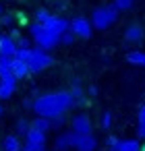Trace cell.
<instances>
[{
    "label": "cell",
    "instance_id": "f546056e",
    "mask_svg": "<svg viewBox=\"0 0 145 151\" xmlns=\"http://www.w3.org/2000/svg\"><path fill=\"white\" fill-rule=\"evenodd\" d=\"M62 122H64V116H60V118L52 120V128H60V126H62Z\"/></svg>",
    "mask_w": 145,
    "mask_h": 151
},
{
    "label": "cell",
    "instance_id": "836d02e7",
    "mask_svg": "<svg viewBox=\"0 0 145 151\" xmlns=\"http://www.w3.org/2000/svg\"><path fill=\"white\" fill-rule=\"evenodd\" d=\"M141 151H145V143H141Z\"/></svg>",
    "mask_w": 145,
    "mask_h": 151
},
{
    "label": "cell",
    "instance_id": "f1b7e54d",
    "mask_svg": "<svg viewBox=\"0 0 145 151\" xmlns=\"http://www.w3.org/2000/svg\"><path fill=\"white\" fill-rule=\"evenodd\" d=\"M17 48H21V50H31V40L19 37V40H17Z\"/></svg>",
    "mask_w": 145,
    "mask_h": 151
},
{
    "label": "cell",
    "instance_id": "e0dca14e",
    "mask_svg": "<svg viewBox=\"0 0 145 151\" xmlns=\"http://www.w3.org/2000/svg\"><path fill=\"white\" fill-rule=\"evenodd\" d=\"M126 60L135 66H145V52H139V50H133L126 54Z\"/></svg>",
    "mask_w": 145,
    "mask_h": 151
},
{
    "label": "cell",
    "instance_id": "7a4b0ae2",
    "mask_svg": "<svg viewBox=\"0 0 145 151\" xmlns=\"http://www.w3.org/2000/svg\"><path fill=\"white\" fill-rule=\"evenodd\" d=\"M118 11L114 9V4H106V6H97L91 15V25L93 29H100V31H106L108 27H112L118 19Z\"/></svg>",
    "mask_w": 145,
    "mask_h": 151
},
{
    "label": "cell",
    "instance_id": "484cf974",
    "mask_svg": "<svg viewBox=\"0 0 145 151\" xmlns=\"http://www.w3.org/2000/svg\"><path fill=\"white\" fill-rule=\"evenodd\" d=\"M58 42H60V46H73V44H75V35H73L71 31H66L64 35H60Z\"/></svg>",
    "mask_w": 145,
    "mask_h": 151
},
{
    "label": "cell",
    "instance_id": "5bb4252c",
    "mask_svg": "<svg viewBox=\"0 0 145 151\" xmlns=\"http://www.w3.org/2000/svg\"><path fill=\"white\" fill-rule=\"evenodd\" d=\"M23 149V143L17 134H6L2 139V151H21Z\"/></svg>",
    "mask_w": 145,
    "mask_h": 151
},
{
    "label": "cell",
    "instance_id": "7c38bea8",
    "mask_svg": "<svg viewBox=\"0 0 145 151\" xmlns=\"http://www.w3.org/2000/svg\"><path fill=\"white\" fill-rule=\"evenodd\" d=\"M143 37H145V31H143V27H141L139 23L128 25L126 31H124V40H126L128 44H141Z\"/></svg>",
    "mask_w": 145,
    "mask_h": 151
},
{
    "label": "cell",
    "instance_id": "30bf717a",
    "mask_svg": "<svg viewBox=\"0 0 145 151\" xmlns=\"http://www.w3.org/2000/svg\"><path fill=\"white\" fill-rule=\"evenodd\" d=\"M15 54H17V42L9 33H0V56L15 58Z\"/></svg>",
    "mask_w": 145,
    "mask_h": 151
},
{
    "label": "cell",
    "instance_id": "603a6c76",
    "mask_svg": "<svg viewBox=\"0 0 145 151\" xmlns=\"http://www.w3.org/2000/svg\"><path fill=\"white\" fill-rule=\"evenodd\" d=\"M50 17H52V13L46 11V9H38V11H35V23H40V25H44Z\"/></svg>",
    "mask_w": 145,
    "mask_h": 151
},
{
    "label": "cell",
    "instance_id": "cb8c5ba5",
    "mask_svg": "<svg viewBox=\"0 0 145 151\" xmlns=\"http://www.w3.org/2000/svg\"><path fill=\"white\" fill-rule=\"evenodd\" d=\"M31 50H33V48H31ZM31 50H21V48H17L15 60H21V62H29V58H31Z\"/></svg>",
    "mask_w": 145,
    "mask_h": 151
},
{
    "label": "cell",
    "instance_id": "ba28073f",
    "mask_svg": "<svg viewBox=\"0 0 145 151\" xmlns=\"http://www.w3.org/2000/svg\"><path fill=\"white\" fill-rule=\"evenodd\" d=\"M25 151H46V134L31 128L25 137V145H23Z\"/></svg>",
    "mask_w": 145,
    "mask_h": 151
},
{
    "label": "cell",
    "instance_id": "9c48e42d",
    "mask_svg": "<svg viewBox=\"0 0 145 151\" xmlns=\"http://www.w3.org/2000/svg\"><path fill=\"white\" fill-rule=\"evenodd\" d=\"M73 149H75V151H97V139H95L93 134L75 137Z\"/></svg>",
    "mask_w": 145,
    "mask_h": 151
},
{
    "label": "cell",
    "instance_id": "44dd1931",
    "mask_svg": "<svg viewBox=\"0 0 145 151\" xmlns=\"http://www.w3.org/2000/svg\"><path fill=\"white\" fill-rule=\"evenodd\" d=\"M137 134H139V139H145V106L139 110V124H137Z\"/></svg>",
    "mask_w": 145,
    "mask_h": 151
},
{
    "label": "cell",
    "instance_id": "d6a6232c",
    "mask_svg": "<svg viewBox=\"0 0 145 151\" xmlns=\"http://www.w3.org/2000/svg\"><path fill=\"white\" fill-rule=\"evenodd\" d=\"M0 19H2V6H0ZM0 27H2V23H0Z\"/></svg>",
    "mask_w": 145,
    "mask_h": 151
},
{
    "label": "cell",
    "instance_id": "2e32d148",
    "mask_svg": "<svg viewBox=\"0 0 145 151\" xmlns=\"http://www.w3.org/2000/svg\"><path fill=\"white\" fill-rule=\"evenodd\" d=\"M118 151H141V143L139 139H120Z\"/></svg>",
    "mask_w": 145,
    "mask_h": 151
},
{
    "label": "cell",
    "instance_id": "9a60e30c",
    "mask_svg": "<svg viewBox=\"0 0 145 151\" xmlns=\"http://www.w3.org/2000/svg\"><path fill=\"white\" fill-rule=\"evenodd\" d=\"M31 70H29V64L27 62H21V60H13V77L19 81V79H25L29 77Z\"/></svg>",
    "mask_w": 145,
    "mask_h": 151
},
{
    "label": "cell",
    "instance_id": "4dcf8cb0",
    "mask_svg": "<svg viewBox=\"0 0 145 151\" xmlns=\"http://www.w3.org/2000/svg\"><path fill=\"white\" fill-rule=\"evenodd\" d=\"M89 95H97V89L95 87H89Z\"/></svg>",
    "mask_w": 145,
    "mask_h": 151
},
{
    "label": "cell",
    "instance_id": "3957f363",
    "mask_svg": "<svg viewBox=\"0 0 145 151\" xmlns=\"http://www.w3.org/2000/svg\"><path fill=\"white\" fill-rule=\"evenodd\" d=\"M29 33H31V40L38 44L35 48H40V50H44V52H50V50H54L56 46H60L58 37L52 35V33H48V31L44 29V25H40V23H31V25H29Z\"/></svg>",
    "mask_w": 145,
    "mask_h": 151
},
{
    "label": "cell",
    "instance_id": "7402d4cb",
    "mask_svg": "<svg viewBox=\"0 0 145 151\" xmlns=\"http://www.w3.org/2000/svg\"><path fill=\"white\" fill-rule=\"evenodd\" d=\"M135 4V0H114V9L118 13H124V11H131Z\"/></svg>",
    "mask_w": 145,
    "mask_h": 151
},
{
    "label": "cell",
    "instance_id": "4fadbf2b",
    "mask_svg": "<svg viewBox=\"0 0 145 151\" xmlns=\"http://www.w3.org/2000/svg\"><path fill=\"white\" fill-rule=\"evenodd\" d=\"M73 143H75V134L69 130V132H62L56 137V151H71L73 149Z\"/></svg>",
    "mask_w": 145,
    "mask_h": 151
},
{
    "label": "cell",
    "instance_id": "d590c367",
    "mask_svg": "<svg viewBox=\"0 0 145 151\" xmlns=\"http://www.w3.org/2000/svg\"><path fill=\"white\" fill-rule=\"evenodd\" d=\"M0 151H2V149H0Z\"/></svg>",
    "mask_w": 145,
    "mask_h": 151
},
{
    "label": "cell",
    "instance_id": "d6986e66",
    "mask_svg": "<svg viewBox=\"0 0 145 151\" xmlns=\"http://www.w3.org/2000/svg\"><path fill=\"white\" fill-rule=\"evenodd\" d=\"M13 60H15V58H4V56H0V77L13 75Z\"/></svg>",
    "mask_w": 145,
    "mask_h": 151
},
{
    "label": "cell",
    "instance_id": "ac0fdd59",
    "mask_svg": "<svg viewBox=\"0 0 145 151\" xmlns=\"http://www.w3.org/2000/svg\"><path fill=\"white\" fill-rule=\"evenodd\" d=\"M31 128H35V130H40V132H48L50 128H52V120H48V118H35L33 122H31Z\"/></svg>",
    "mask_w": 145,
    "mask_h": 151
},
{
    "label": "cell",
    "instance_id": "8fae6325",
    "mask_svg": "<svg viewBox=\"0 0 145 151\" xmlns=\"http://www.w3.org/2000/svg\"><path fill=\"white\" fill-rule=\"evenodd\" d=\"M17 91V79L13 75L0 77V99H9Z\"/></svg>",
    "mask_w": 145,
    "mask_h": 151
},
{
    "label": "cell",
    "instance_id": "8992f818",
    "mask_svg": "<svg viewBox=\"0 0 145 151\" xmlns=\"http://www.w3.org/2000/svg\"><path fill=\"white\" fill-rule=\"evenodd\" d=\"M93 124H91V118L87 114H77L73 120H71V132L75 137H83V134H93Z\"/></svg>",
    "mask_w": 145,
    "mask_h": 151
},
{
    "label": "cell",
    "instance_id": "1f68e13d",
    "mask_svg": "<svg viewBox=\"0 0 145 151\" xmlns=\"http://www.w3.org/2000/svg\"><path fill=\"white\" fill-rule=\"evenodd\" d=\"M4 114V108H2V104H0V116H2Z\"/></svg>",
    "mask_w": 145,
    "mask_h": 151
},
{
    "label": "cell",
    "instance_id": "52a82bcc",
    "mask_svg": "<svg viewBox=\"0 0 145 151\" xmlns=\"http://www.w3.org/2000/svg\"><path fill=\"white\" fill-rule=\"evenodd\" d=\"M44 29L48 31V33H52V35H56L58 40H60V35H64L69 29H71V21H66V19H62V17H50L46 23H44Z\"/></svg>",
    "mask_w": 145,
    "mask_h": 151
},
{
    "label": "cell",
    "instance_id": "e575fe53",
    "mask_svg": "<svg viewBox=\"0 0 145 151\" xmlns=\"http://www.w3.org/2000/svg\"><path fill=\"white\" fill-rule=\"evenodd\" d=\"M21 151H25V149H21Z\"/></svg>",
    "mask_w": 145,
    "mask_h": 151
},
{
    "label": "cell",
    "instance_id": "83f0119b",
    "mask_svg": "<svg viewBox=\"0 0 145 151\" xmlns=\"http://www.w3.org/2000/svg\"><path fill=\"white\" fill-rule=\"evenodd\" d=\"M118 143H120V139H118V137H110V139L106 141L108 151H118Z\"/></svg>",
    "mask_w": 145,
    "mask_h": 151
},
{
    "label": "cell",
    "instance_id": "d4e9b609",
    "mask_svg": "<svg viewBox=\"0 0 145 151\" xmlns=\"http://www.w3.org/2000/svg\"><path fill=\"white\" fill-rule=\"evenodd\" d=\"M15 21H17V17L15 15H11V13H2V19H0V23L2 25H6V27H15Z\"/></svg>",
    "mask_w": 145,
    "mask_h": 151
},
{
    "label": "cell",
    "instance_id": "6da1fadb",
    "mask_svg": "<svg viewBox=\"0 0 145 151\" xmlns=\"http://www.w3.org/2000/svg\"><path fill=\"white\" fill-rule=\"evenodd\" d=\"M71 108H75V99L69 91H52L46 95H38L33 99L31 110L38 114V118L56 120V118L64 116Z\"/></svg>",
    "mask_w": 145,
    "mask_h": 151
},
{
    "label": "cell",
    "instance_id": "4316f807",
    "mask_svg": "<svg viewBox=\"0 0 145 151\" xmlns=\"http://www.w3.org/2000/svg\"><path fill=\"white\" fill-rule=\"evenodd\" d=\"M112 126V114L110 112H106V114H102V128L104 130H108Z\"/></svg>",
    "mask_w": 145,
    "mask_h": 151
},
{
    "label": "cell",
    "instance_id": "5b68a950",
    "mask_svg": "<svg viewBox=\"0 0 145 151\" xmlns=\"http://www.w3.org/2000/svg\"><path fill=\"white\" fill-rule=\"evenodd\" d=\"M69 31H71L75 37L89 40V37L93 35V25H91L89 19H85V17H77V19L71 21V29H69Z\"/></svg>",
    "mask_w": 145,
    "mask_h": 151
},
{
    "label": "cell",
    "instance_id": "ffe728a7",
    "mask_svg": "<svg viewBox=\"0 0 145 151\" xmlns=\"http://www.w3.org/2000/svg\"><path fill=\"white\" fill-rule=\"evenodd\" d=\"M15 128H17V137H19V134L27 137V132L31 130V122H29L27 118H19L17 124H15Z\"/></svg>",
    "mask_w": 145,
    "mask_h": 151
},
{
    "label": "cell",
    "instance_id": "277c9868",
    "mask_svg": "<svg viewBox=\"0 0 145 151\" xmlns=\"http://www.w3.org/2000/svg\"><path fill=\"white\" fill-rule=\"evenodd\" d=\"M52 56H50V52H44V50H40V48H33L31 50V58H29V70H31V75L33 73H42V70H46V68H50L52 66Z\"/></svg>",
    "mask_w": 145,
    "mask_h": 151
}]
</instances>
